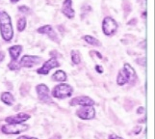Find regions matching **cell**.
I'll use <instances>...</instances> for the list:
<instances>
[{
  "label": "cell",
  "instance_id": "obj_25",
  "mask_svg": "<svg viewBox=\"0 0 155 139\" xmlns=\"http://www.w3.org/2000/svg\"><path fill=\"white\" fill-rule=\"evenodd\" d=\"M90 53H91V54H94V55L97 56V57L98 58V59H100V60H102V59H103V55L101 54V53H100L99 51H97V50H92Z\"/></svg>",
  "mask_w": 155,
  "mask_h": 139
},
{
  "label": "cell",
  "instance_id": "obj_22",
  "mask_svg": "<svg viewBox=\"0 0 155 139\" xmlns=\"http://www.w3.org/2000/svg\"><path fill=\"white\" fill-rule=\"evenodd\" d=\"M18 11L22 14H29L31 10L28 6H26V5H21V6L18 7Z\"/></svg>",
  "mask_w": 155,
  "mask_h": 139
},
{
  "label": "cell",
  "instance_id": "obj_34",
  "mask_svg": "<svg viewBox=\"0 0 155 139\" xmlns=\"http://www.w3.org/2000/svg\"><path fill=\"white\" fill-rule=\"evenodd\" d=\"M142 18H145V19H147V11H145V12H143V14H142Z\"/></svg>",
  "mask_w": 155,
  "mask_h": 139
},
{
  "label": "cell",
  "instance_id": "obj_31",
  "mask_svg": "<svg viewBox=\"0 0 155 139\" xmlns=\"http://www.w3.org/2000/svg\"><path fill=\"white\" fill-rule=\"evenodd\" d=\"M5 52L4 51H0V62H2L5 59Z\"/></svg>",
  "mask_w": 155,
  "mask_h": 139
},
{
  "label": "cell",
  "instance_id": "obj_32",
  "mask_svg": "<svg viewBox=\"0 0 155 139\" xmlns=\"http://www.w3.org/2000/svg\"><path fill=\"white\" fill-rule=\"evenodd\" d=\"M137 23V19H132L131 21H129V22H127L128 25H131V24H136Z\"/></svg>",
  "mask_w": 155,
  "mask_h": 139
},
{
  "label": "cell",
  "instance_id": "obj_16",
  "mask_svg": "<svg viewBox=\"0 0 155 139\" xmlns=\"http://www.w3.org/2000/svg\"><path fill=\"white\" fill-rule=\"evenodd\" d=\"M51 78H52V80H54V81L62 83V82L67 81L68 76L65 71H63V70H57V71L52 74Z\"/></svg>",
  "mask_w": 155,
  "mask_h": 139
},
{
  "label": "cell",
  "instance_id": "obj_28",
  "mask_svg": "<svg viewBox=\"0 0 155 139\" xmlns=\"http://www.w3.org/2000/svg\"><path fill=\"white\" fill-rule=\"evenodd\" d=\"M107 139H124V138L121 137V136L117 135V134H115V133H111V134L108 135V138H107Z\"/></svg>",
  "mask_w": 155,
  "mask_h": 139
},
{
  "label": "cell",
  "instance_id": "obj_12",
  "mask_svg": "<svg viewBox=\"0 0 155 139\" xmlns=\"http://www.w3.org/2000/svg\"><path fill=\"white\" fill-rule=\"evenodd\" d=\"M37 33L39 34H41V35H48V37L55 42H58L57 41V34L55 33L54 29L51 25L49 24H45V25H42L41 27H39L37 29Z\"/></svg>",
  "mask_w": 155,
  "mask_h": 139
},
{
  "label": "cell",
  "instance_id": "obj_27",
  "mask_svg": "<svg viewBox=\"0 0 155 139\" xmlns=\"http://www.w3.org/2000/svg\"><path fill=\"white\" fill-rule=\"evenodd\" d=\"M146 112V108L143 107V106H139V107L137 108V110H136V113L138 114V115H142V114H143Z\"/></svg>",
  "mask_w": 155,
  "mask_h": 139
},
{
  "label": "cell",
  "instance_id": "obj_35",
  "mask_svg": "<svg viewBox=\"0 0 155 139\" xmlns=\"http://www.w3.org/2000/svg\"><path fill=\"white\" fill-rule=\"evenodd\" d=\"M18 1H20V0H10L11 3H18Z\"/></svg>",
  "mask_w": 155,
  "mask_h": 139
},
{
  "label": "cell",
  "instance_id": "obj_33",
  "mask_svg": "<svg viewBox=\"0 0 155 139\" xmlns=\"http://www.w3.org/2000/svg\"><path fill=\"white\" fill-rule=\"evenodd\" d=\"M146 122H147V117H145L143 119L138 120V123H139V124H140V123H141V124H143V123H146Z\"/></svg>",
  "mask_w": 155,
  "mask_h": 139
},
{
  "label": "cell",
  "instance_id": "obj_20",
  "mask_svg": "<svg viewBox=\"0 0 155 139\" xmlns=\"http://www.w3.org/2000/svg\"><path fill=\"white\" fill-rule=\"evenodd\" d=\"M124 69L125 70V71L129 73V76L131 77V80H134L137 78V73L135 72V70L134 68H133L130 64H128V63H124Z\"/></svg>",
  "mask_w": 155,
  "mask_h": 139
},
{
  "label": "cell",
  "instance_id": "obj_18",
  "mask_svg": "<svg viewBox=\"0 0 155 139\" xmlns=\"http://www.w3.org/2000/svg\"><path fill=\"white\" fill-rule=\"evenodd\" d=\"M71 59L74 65H79L81 63V54H80V52L78 50H71Z\"/></svg>",
  "mask_w": 155,
  "mask_h": 139
},
{
  "label": "cell",
  "instance_id": "obj_29",
  "mask_svg": "<svg viewBox=\"0 0 155 139\" xmlns=\"http://www.w3.org/2000/svg\"><path fill=\"white\" fill-rule=\"evenodd\" d=\"M17 139H39L38 137H34V136H27V135H20Z\"/></svg>",
  "mask_w": 155,
  "mask_h": 139
},
{
  "label": "cell",
  "instance_id": "obj_23",
  "mask_svg": "<svg viewBox=\"0 0 155 139\" xmlns=\"http://www.w3.org/2000/svg\"><path fill=\"white\" fill-rule=\"evenodd\" d=\"M136 63L138 64V65H140L142 67H145L147 65V59L146 58H138V59H136Z\"/></svg>",
  "mask_w": 155,
  "mask_h": 139
},
{
  "label": "cell",
  "instance_id": "obj_17",
  "mask_svg": "<svg viewBox=\"0 0 155 139\" xmlns=\"http://www.w3.org/2000/svg\"><path fill=\"white\" fill-rule=\"evenodd\" d=\"M83 41H85L88 45L93 46H101V42L97 39L95 37L92 36V35H84L82 37Z\"/></svg>",
  "mask_w": 155,
  "mask_h": 139
},
{
  "label": "cell",
  "instance_id": "obj_4",
  "mask_svg": "<svg viewBox=\"0 0 155 139\" xmlns=\"http://www.w3.org/2000/svg\"><path fill=\"white\" fill-rule=\"evenodd\" d=\"M102 32L107 37H112L116 34V32L119 28V24L116 21L115 19L112 17H105L102 20Z\"/></svg>",
  "mask_w": 155,
  "mask_h": 139
},
{
  "label": "cell",
  "instance_id": "obj_11",
  "mask_svg": "<svg viewBox=\"0 0 155 139\" xmlns=\"http://www.w3.org/2000/svg\"><path fill=\"white\" fill-rule=\"evenodd\" d=\"M62 14L69 19L75 17V10L72 8V0H64L61 8Z\"/></svg>",
  "mask_w": 155,
  "mask_h": 139
},
{
  "label": "cell",
  "instance_id": "obj_30",
  "mask_svg": "<svg viewBox=\"0 0 155 139\" xmlns=\"http://www.w3.org/2000/svg\"><path fill=\"white\" fill-rule=\"evenodd\" d=\"M48 139H62V135L61 134H59V133H55L54 135H52L50 138Z\"/></svg>",
  "mask_w": 155,
  "mask_h": 139
},
{
  "label": "cell",
  "instance_id": "obj_13",
  "mask_svg": "<svg viewBox=\"0 0 155 139\" xmlns=\"http://www.w3.org/2000/svg\"><path fill=\"white\" fill-rule=\"evenodd\" d=\"M130 81H131V77L129 76V73H128L124 68L120 70L117 76V84L119 85V86H124V85H125L126 83Z\"/></svg>",
  "mask_w": 155,
  "mask_h": 139
},
{
  "label": "cell",
  "instance_id": "obj_3",
  "mask_svg": "<svg viewBox=\"0 0 155 139\" xmlns=\"http://www.w3.org/2000/svg\"><path fill=\"white\" fill-rule=\"evenodd\" d=\"M29 126L26 124H6L1 127V132L3 134H20L29 130Z\"/></svg>",
  "mask_w": 155,
  "mask_h": 139
},
{
  "label": "cell",
  "instance_id": "obj_5",
  "mask_svg": "<svg viewBox=\"0 0 155 139\" xmlns=\"http://www.w3.org/2000/svg\"><path fill=\"white\" fill-rule=\"evenodd\" d=\"M36 93L38 95V99L44 103H53V100L51 99L50 89L46 84L40 83L36 86Z\"/></svg>",
  "mask_w": 155,
  "mask_h": 139
},
{
  "label": "cell",
  "instance_id": "obj_21",
  "mask_svg": "<svg viewBox=\"0 0 155 139\" xmlns=\"http://www.w3.org/2000/svg\"><path fill=\"white\" fill-rule=\"evenodd\" d=\"M8 68L11 71H18L20 69V66L18 61H11L9 64H8Z\"/></svg>",
  "mask_w": 155,
  "mask_h": 139
},
{
  "label": "cell",
  "instance_id": "obj_14",
  "mask_svg": "<svg viewBox=\"0 0 155 139\" xmlns=\"http://www.w3.org/2000/svg\"><path fill=\"white\" fill-rule=\"evenodd\" d=\"M22 49H23V46L20 45H15V46H10L8 49V51L11 57V61H18L21 52H22Z\"/></svg>",
  "mask_w": 155,
  "mask_h": 139
},
{
  "label": "cell",
  "instance_id": "obj_8",
  "mask_svg": "<svg viewBox=\"0 0 155 139\" xmlns=\"http://www.w3.org/2000/svg\"><path fill=\"white\" fill-rule=\"evenodd\" d=\"M41 61L40 56L36 55H24L21 57L20 61L18 62L20 68H32L34 66L39 65Z\"/></svg>",
  "mask_w": 155,
  "mask_h": 139
},
{
  "label": "cell",
  "instance_id": "obj_24",
  "mask_svg": "<svg viewBox=\"0 0 155 139\" xmlns=\"http://www.w3.org/2000/svg\"><path fill=\"white\" fill-rule=\"evenodd\" d=\"M142 130H143V127L141 126H136L134 129H133L132 131H133V133H134L135 135H138V134H140V133H141Z\"/></svg>",
  "mask_w": 155,
  "mask_h": 139
},
{
  "label": "cell",
  "instance_id": "obj_26",
  "mask_svg": "<svg viewBox=\"0 0 155 139\" xmlns=\"http://www.w3.org/2000/svg\"><path fill=\"white\" fill-rule=\"evenodd\" d=\"M94 70H95V72L97 73H103V72H104V69H103V67L101 66V65H95V67H94Z\"/></svg>",
  "mask_w": 155,
  "mask_h": 139
},
{
  "label": "cell",
  "instance_id": "obj_2",
  "mask_svg": "<svg viewBox=\"0 0 155 139\" xmlns=\"http://www.w3.org/2000/svg\"><path fill=\"white\" fill-rule=\"evenodd\" d=\"M73 94V87L68 83L62 82L57 84L50 92L52 98L58 100H65L67 98H71Z\"/></svg>",
  "mask_w": 155,
  "mask_h": 139
},
{
  "label": "cell",
  "instance_id": "obj_6",
  "mask_svg": "<svg viewBox=\"0 0 155 139\" xmlns=\"http://www.w3.org/2000/svg\"><path fill=\"white\" fill-rule=\"evenodd\" d=\"M75 115L81 120L90 121V120H94L95 118L97 112H95L94 106H91V105L90 106H81L79 109L76 110Z\"/></svg>",
  "mask_w": 155,
  "mask_h": 139
},
{
  "label": "cell",
  "instance_id": "obj_19",
  "mask_svg": "<svg viewBox=\"0 0 155 139\" xmlns=\"http://www.w3.org/2000/svg\"><path fill=\"white\" fill-rule=\"evenodd\" d=\"M27 26V19H26L25 17H21L18 19L17 22V28L18 32H23Z\"/></svg>",
  "mask_w": 155,
  "mask_h": 139
},
{
  "label": "cell",
  "instance_id": "obj_1",
  "mask_svg": "<svg viewBox=\"0 0 155 139\" xmlns=\"http://www.w3.org/2000/svg\"><path fill=\"white\" fill-rule=\"evenodd\" d=\"M0 34L5 42H11L14 38V27L10 15L3 11L0 13Z\"/></svg>",
  "mask_w": 155,
  "mask_h": 139
},
{
  "label": "cell",
  "instance_id": "obj_15",
  "mask_svg": "<svg viewBox=\"0 0 155 139\" xmlns=\"http://www.w3.org/2000/svg\"><path fill=\"white\" fill-rule=\"evenodd\" d=\"M0 100L2 101L4 104H6L8 106H12L14 105L15 99L14 97V95L11 92H2L1 95H0Z\"/></svg>",
  "mask_w": 155,
  "mask_h": 139
},
{
  "label": "cell",
  "instance_id": "obj_10",
  "mask_svg": "<svg viewBox=\"0 0 155 139\" xmlns=\"http://www.w3.org/2000/svg\"><path fill=\"white\" fill-rule=\"evenodd\" d=\"M31 118V115L25 112H20L15 115L8 116L5 118V122L7 124H23L24 122L28 121Z\"/></svg>",
  "mask_w": 155,
  "mask_h": 139
},
{
  "label": "cell",
  "instance_id": "obj_9",
  "mask_svg": "<svg viewBox=\"0 0 155 139\" xmlns=\"http://www.w3.org/2000/svg\"><path fill=\"white\" fill-rule=\"evenodd\" d=\"M71 106H94L95 101L88 96H78L69 100Z\"/></svg>",
  "mask_w": 155,
  "mask_h": 139
},
{
  "label": "cell",
  "instance_id": "obj_7",
  "mask_svg": "<svg viewBox=\"0 0 155 139\" xmlns=\"http://www.w3.org/2000/svg\"><path fill=\"white\" fill-rule=\"evenodd\" d=\"M60 67V63L56 59V58H50V59L46 60L42 66L38 68L36 70V73L38 74H41V76H47L49 73V72L53 69H56Z\"/></svg>",
  "mask_w": 155,
  "mask_h": 139
}]
</instances>
